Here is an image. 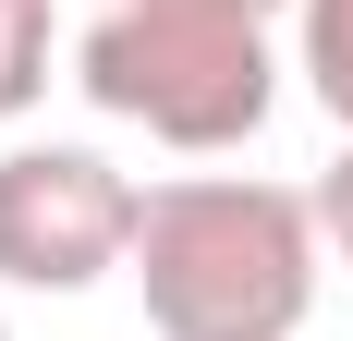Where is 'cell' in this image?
I'll use <instances>...</instances> for the list:
<instances>
[{
  "label": "cell",
  "instance_id": "cell-1",
  "mask_svg": "<svg viewBox=\"0 0 353 341\" xmlns=\"http://www.w3.org/2000/svg\"><path fill=\"white\" fill-rule=\"evenodd\" d=\"M317 195L256 183V170H183L146 183L134 220V293L159 341H292L317 317Z\"/></svg>",
  "mask_w": 353,
  "mask_h": 341
},
{
  "label": "cell",
  "instance_id": "cell-2",
  "mask_svg": "<svg viewBox=\"0 0 353 341\" xmlns=\"http://www.w3.org/2000/svg\"><path fill=\"white\" fill-rule=\"evenodd\" d=\"M73 86L134 122L159 146H244L268 110H281V61H268V25L256 12H208V0H110L85 49H73Z\"/></svg>",
  "mask_w": 353,
  "mask_h": 341
},
{
  "label": "cell",
  "instance_id": "cell-3",
  "mask_svg": "<svg viewBox=\"0 0 353 341\" xmlns=\"http://www.w3.org/2000/svg\"><path fill=\"white\" fill-rule=\"evenodd\" d=\"M146 183L110 170L98 146H12L0 159V280L12 293H98L134 269Z\"/></svg>",
  "mask_w": 353,
  "mask_h": 341
},
{
  "label": "cell",
  "instance_id": "cell-4",
  "mask_svg": "<svg viewBox=\"0 0 353 341\" xmlns=\"http://www.w3.org/2000/svg\"><path fill=\"white\" fill-rule=\"evenodd\" d=\"M292 73H305V98L353 135V0H292Z\"/></svg>",
  "mask_w": 353,
  "mask_h": 341
},
{
  "label": "cell",
  "instance_id": "cell-5",
  "mask_svg": "<svg viewBox=\"0 0 353 341\" xmlns=\"http://www.w3.org/2000/svg\"><path fill=\"white\" fill-rule=\"evenodd\" d=\"M49 98V0H0V122Z\"/></svg>",
  "mask_w": 353,
  "mask_h": 341
},
{
  "label": "cell",
  "instance_id": "cell-6",
  "mask_svg": "<svg viewBox=\"0 0 353 341\" xmlns=\"http://www.w3.org/2000/svg\"><path fill=\"white\" fill-rule=\"evenodd\" d=\"M317 232H329V256L353 269V135H341V159L317 170Z\"/></svg>",
  "mask_w": 353,
  "mask_h": 341
},
{
  "label": "cell",
  "instance_id": "cell-7",
  "mask_svg": "<svg viewBox=\"0 0 353 341\" xmlns=\"http://www.w3.org/2000/svg\"><path fill=\"white\" fill-rule=\"evenodd\" d=\"M208 12H256V25H268V12H292V0H208Z\"/></svg>",
  "mask_w": 353,
  "mask_h": 341
},
{
  "label": "cell",
  "instance_id": "cell-8",
  "mask_svg": "<svg viewBox=\"0 0 353 341\" xmlns=\"http://www.w3.org/2000/svg\"><path fill=\"white\" fill-rule=\"evenodd\" d=\"M0 341H12V317H0Z\"/></svg>",
  "mask_w": 353,
  "mask_h": 341
}]
</instances>
